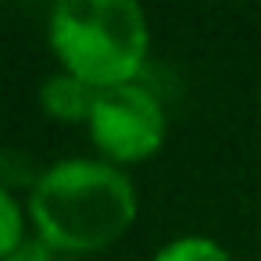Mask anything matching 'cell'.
I'll return each instance as SVG.
<instances>
[{"instance_id": "6da1fadb", "label": "cell", "mask_w": 261, "mask_h": 261, "mask_svg": "<svg viewBox=\"0 0 261 261\" xmlns=\"http://www.w3.org/2000/svg\"><path fill=\"white\" fill-rule=\"evenodd\" d=\"M29 218L36 236L54 250H104L136 222V190L111 161L68 158L36 175Z\"/></svg>"}, {"instance_id": "7a4b0ae2", "label": "cell", "mask_w": 261, "mask_h": 261, "mask_svg": "<svg viewBox=\"0 0 261 261\" xmlns=\"http://www.w3.org/2000/svg\"><path fill=\"white\" fill-rule=\"evenodd\" d=\"M47 40L61 72L108 90L136 83L150 29L136 0H58L47 18Z\"/></svg>"}, {"instance_id": "3957f363", "label": "cell", "mask_w": 261, "mask_h": 261, "mask_svg": "<svg viewBox=\"0 0 261 261\" xmlns=\"http://www.w3.org/2000/svg\"><path fill=\"white\" fill-rule=\"evenodd\" d=\"M90 136L97 150L111 165H133L161 150L168 118L161 100L140 86V83H122L108 86L97 93L93 115H90Z\"/></svg>"}, {"instance_id": "277c9868", "label": "cell", "mask_w": 261, "mask_h": 261, "mask_svg": "<svg viewBox=\"0 0 261 261\" xmlns=\"http://www.w3.org/2000/svg\"><path fill=\"white\" fill-rule=\"evenodd\" d=\"M97 86H90V83H83L79 75H72V72H58V75H50L47 83H43V90H40V104H43V111L54 118V122H83V125H90V115H93V104H97Z\"/></svg>"}, {"instance_id": "5b68a950", "label": "cell", "mask_w": 261, "mask_h": 261, "mask_svg": "<svg viewBox=\"0 0 261 261\" xmlns=\"http://www.w3.org/2000/svg\"><path fill=\"white\" fill-rule=\"evenodd\" d=\"M154 261H232L229 250L207 236H179L172 243H165Z\"/></svg>"}, {"instance_id": "8992f818", "label": "cell", "mask_w": 261, "mask_h": 261, "mask_svg": "<svg viewBox=\"0 0 261 261\" xmlns=\"http://www.w3.org/2000/svg\"><path fill=\"white\" fill-rule=\"evenodd\" d=\"M25 240H29V236H25L22 204H18V197L4 186V190H0V254L11 257Z\"/></svg>"}, {"instance_id": "52a82bcc", "label": "cell", "mask_w": 261, "mask_h": 261, "mask_svg": "<svg viewBox=\"0 0 261 261\" xmlns=\"http://www.w3.org/2000/svg\"><path fill=\"white\" fill-rule=\"evenodd\" d=\"M50 254H54V247L36 236V240H25V243H22L11 257H4V261H50Z\"/></svg>"}]
</instances>
